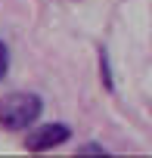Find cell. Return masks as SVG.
Listing matches in <instances>:
<instances>
[{
  "label": "cell",
  "mask_w": 152,
  "mask_h": 158,
  "mask_svg": "<svg viewBox=\"0 0 152 158\" xmlns=\"http://www.w3.org/2000/svg\"><path fill=\"white\" fill-rule=\"evenodd\" d=\"M74 155H78V158L81 155H109V149L99 146V143H81L78 149H74Z\"/></svg>",
  "instance_id": "cell-4"
},
{
  "label": "cell",
  "mask_w": 152,
  "mask_h": 158,
  "mask_svg": "<svg viewBox=\"0 0 152 158\" xmlns=\"http://www.w3.org/2000/svg\"><path fill=\"white\" fill-rule=\"evenodd\" d=\"M74 3H78V0H74Z\"/></svg>",
  "instance_id": "cell-6"
},
{
  "label": "cell",
  "mask_w": 152,
  "mask_h": 158,
  "mask_svg": "<svg viewBox=\"0 0 152 158\" xmlns=\"http://www.w3.org/2000/svg\"><path fill=\"white\" fill-rule=\"evenodd\" d=\"M44 115V99L37 93L19 90V93H6L0 99V127L3 130H28L34 127V121Z\"/></svg>",
  "instance_id": "cell-1"
},
{
  "label": "cell",
  "mask_w": 152,
  "mask_h": 158,
  "mask_svg": "<svg viewBox=\"0 0 152 158\" xmlns=\"http://www.w3.org/2000/svg\"><path fill=\"white\" fill-rule=\"evenodd\" d=\"M71 139V127L68 124H40V127H28V136H25V152H50V149H59L62 143Z\"/></svg>",
  "instance_id": "cell-2"
},
{
  "label": "cell",
  "mask_w": 152,
  "mask_h": 158,
  "mask_svg": "<svg viewBox=\"0 0 152 158\" xmlns=\"http://www.w3.org/2000/svg\"><path fill=\"white\" fill-rule=\"evenodd\" d=\"M99 77H103V87L112 93L115 90V81H112V65H109V50L99 47Z\"/></svg>",
  "instance_id": "cell-3"
},
{
  "label": "cell",
  "mask_w": 152,
  "mask_h": 158,
  "mask_svg": "<svg viewBox=\"0 0 152 158\" xmlns=\"http://www.w3.org/2000/svg\"><path fill=\"white\" fill-rule=\"evenodd\" d=\"M6 71H10V47L0 40V81L6 77Z\"/></svg>",
  "instance_id": "cell-5"
}]
</instances>
